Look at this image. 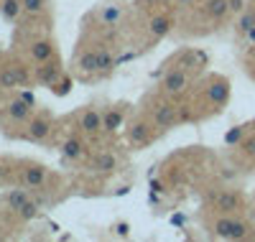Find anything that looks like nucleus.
Wrapping results in <instances>:
<instances>
[{
    "label": "nucleus",
    "instance_id": "nucleus-29",
    "mask_svg": "<svg viewBox=\"0 0 255 242\" xmlns=\"http://www.w3.org/2000/svg\"><path fill=\"white\" fill-rule=\"evenodd\" d=\"M240 135H243V133H240V130H232V133L227 135V143H235V140H238Z\"/></svg>",
    "mask_w": 255,
    "mask_h": 242
},
{
    "label": "nucleus",
    "instance_id": "nucleus-23",
    "mask_svg": "<svg viewBox=\"0 0 255 242\" xmlns=\"http://www.w3.org/2000/svg\"><path fill=\"white\" fill-rule=\"evenodd\" d=\"M253 26H255V10H243L240 13V20H238V33L245 36Z\"/></svg>",
    "mask_w": 255,
    "mask_h": 242
},
{
    "label": "nucleus",
    "instance_id": "nucleus-25",
    "mask_svg": "<svg viewBox=\"0 0 255 242\" xmlns=\"http://www.w3.org/2000/svg\"><path fill=\"white\" fill-rule=\"evenodd\" d=\"M36 212H38V204H36V202H31V199L18 209V214L23 217V219H33V217H36Z\"/></svg>",
    "mask_w": 255,
    "mask_h": 242
},
{
    "label": "nucleus",
    "instance_id": "nucleus-12",
    "mask_svg": "<svg viewBox=\"0 0 255 242\" xmlns=\"http://www.w3.org/2000/svg\"><path fill=\"white\" fill-rule=\"evenodd\" d=\"M115 168H118V158L113 153H97L92 158V171H97V173H113Z\"/></svg>",
    "mask_w": 255,
    "mask_h": 242
},
{
    "label": "nucleus",
    "instance_id": "nucleus-20",
    "mask_svg": "<svg viewBox=\"0 0 255 242\" xmlns=\"http://www.w3.org/2000/svg\"><path fill=\"white\" fill-rule=\"evenodd\" d=\"M28 202V194H26V189H15V191H8L5 194V204L10 207V209H20V207H23Z\"/></svg>",
    "mask_w": 255,
    "mask_h": 242
},
{
    "label": "nucleus",
    "instance_id": "nucleus-5",
    "mask_svg": "<svg viewBox=\"0 0 255 242\" xmlns=\"http://www.w3.org/2000/svg\"><path fill=\"white\" fill-rule=\"evenodd\" d=\"M176 120H179V113H176L174 105L163 102V105H158V107L153 110V122H156V127H174Z\"/></svg>",
    "mask_w": 255,
    "mask_h": 242
},
{
    "label": "nucleus",
    "instance_id": "nucleus-8",
    "mask_svg": "<svg viewBox=\"0 0 255 242\" xmlns=\"http://www.w3.org/2000/svg\"><path fill=\"white\" fill-rule=\"evenodd\" d=\"M123 120H125L123 110H115V107L105 110V113H102V130H105V133H118V127L123 125Z\"/></svg>",
    "mask_w": 255,
    "mask_h": 242
},
{
    "label": "nucleus",
    "instance_id": "nucleus-18",
    "mask_svg": "<svg viewBox=\"0 0 255 242\" xmlns=\"http://www.w3.org/2000/svg\"><path fill=\"white\" fill-rule=\"evenodd\" d=\"M168 31H171V18H168V15L151 18V33H153V38H163Z\"/></svg>",
    "mask_w": 255,
    "mask_h": 242
},
{
    "label": "nucleus",
    "instance_id": "nucleus-9",
    "mask_svg": "<svg viewBox=\"0 0 255 242\" xmlns=\"http://www.w3.org/2000/svg\"><path fill=\"white\" fill-rule=\"evenodd\" d=\"M95 54H97V72L110 74V72L118 67V59L113 56V51H110L108 46H97V49H95Z\"/></svg>",
    "mask_w": 255,
    "mask_h": 242
},
{
    "label": "nucleus",
    "instance_id": "nucleus-17",
    "mask_svg": "<svg viewBox=\"0 0 255 242\" xmlns=\"http://www.w3.org/2000/svg\"><path fill=\"white\" fill-rule=\"evenodd\" d=\"M31 107H33V105H28L23 97H20V100H15V102L8 105V115H10L13 120H26V118L31 115Z\"/></svg>",
    "mask_w": 255,
    "mask_h": 242
},
{
    "label": "nucleus",
    "instance_id": "nucleus-24",
    "mask_svg": "<svg viewBox=\"0 0 255 242\" xmlns=\"http://www.w3.org/2000/svg\"><path fill=\"white\" fill-rule=\"evenodd\" d=\"M44 8H46V0H23L26 15H38V13H44Z\"/></svg>",
    "mask_w": 255,
    "mask_h": 242
},
{
    "label": "nucleus",
    "instance_id": "nucleus-14",
    "mask_svg": "<svg viewBox=\"0 0 255 242\" xmlns=\"http://www.w3.org/2000/svg\"><path fill=\"white\" fill-rule=\"evenodd\" d=\"M23 181H26V186H31V189L44 186V181H46V168H44V166H31V168H26V171H23Z\"/></svg>",
    "mask_w": 255,
    "mask_h": 242
},
{
    "label": "nucleus",
    "instance_id": "nucleus-27",
    "mask_svg": "<svg viewBox=\"0 0 255 242\" xmlns=\"http://www.w3.org/2000/svg\"><path fill=\"white\" fill-rule=\"evenodd\" d=\"M227 8H230V13H243L245 10V0H227Z\"/></svg>",
    "mask_w": 255,
    "mask_h": 242
},
{
    "label": "nucleus",
    "instance_id": "nucleus-4",
    "mask_svg": "<svg viewBox=\"0 0 255 242\" xmlns=\"http://www.w3.org/2000/svg\"><path fill=\"white\" fill-rule=\"evenodd\" d=\"M186 84H189L186 72L184 69H174V72H168L166 79H163V92L166 95H181L186 90Z\"/></svg>",
    "mask_w": 255,
    "mask_h": 242
},
{
    "label": "nucleus",
    "instance_id": "nucleus-21",
    "mask_svg": "<svg viewBox=\"0 0 255 242\" xmlns=\"http://www.w3.org/2000/svg\"><path fill=\"white\" fill-rule=\"evenodd\" d=\"M130 143L133 145H148L151 143V133H148V127L140 122V125H133L130 130Z\"/></svg>",
    "mask_w": 255,
    "mask_h": 242
},
{
    "label": "nucleus",
    "instance_id": "nucleus-1",
    "mask_svg": "<svg viewBox=\"0 0 255 242\" xmlns=\"http://www.w3.org/2000/svg\"><path fill=\"white\" fill-rule=\"evenodd\" d=\"M215 235L222 237V240H245L248 237V225L243 219H235V217H220L215 222Z\"/></svg>",
    "mask_w": 255,
    "mask_h": 242
},
{
    "label": "nucleus",
    "instance_id": "nucleus-16",
    "mask_svg": "<svg viewBox=\"0 0 255 242\" xmlns=\"http://www.w3.org/2000/svg\"><path fill=\"white\" fill-rule=\"evenodd\" d=\"M204 13H207L209 18H215V20H222V18L230 13V8H227V0H207Z\"/></svg>",
    "mask_w": 255,
    "mask_h": 242
},
{
    "label": "nucleus",
    "instance_id": "nucleus-11",
    "mask_svg": "<svg viewBox=\"0 0 255 242\" xmlns=\"http://www.w3.org/2000/svg\"><path fill=\"white\" fill-rule=\"evenodd\" d=\"M23 13V0H0V15H3L8 23H15Z\"/></svg>",
    "mask_w": 255,
    "mask_h": 242
},
{
    "label": "nucleus",
    "instance_id": "nucleus-28",
    "mask_svg": "<svg viewBox=\"0 0 255 242\" xmlns=\"http://www.w3.org/2000/svg\"><path fill=\"white\" fill-rule=\"evenodd\" d=\"M115 230H118V232H120V235L125 237V235H128V230H130V225H128V222H120V225H118Z\"/></svg>",
    "mask_w": 255,
    "mask_h": 242
},
{
    "label": "nucleus",
    "instance_id": "nucleus-32",
    "mask_svg": "<svg viewBox=\"0 0 255 242\" xmlns=\"http://www.w3.org/2000/svg\"><path fill=\"white\" fill-rule=\"evenodd\" d=\"M158 3H171V0H158Z\"/></svg>",
    "mask_w": 255,
    "mask_h": 242
},
{
    "label": "nucleus",
    "instance_id": "nucleus-2",
    "mask_svg": "<svg viewBox=\"0 0 255 242\" xmlns=\"http://www.w3.org/2000/svg\"><path fill=\"white\" fill-rule=\"evenodd\" d=\"M26 82H28V74L23 67H5L0 72V90H15V87Z\"/></svg>",
    "mask_w": 255,
    "mask_h": 242
},
{
    "label": "nucleus",
    "instance_id": "nucleus-13",
    "mask_svg": "<svg viewBox=\"0 0 255 242\" xmlns=\"http://www.w3.org/2000/svg\"><path fill=\"white\" fill-rule=\"evenodd\" d=\"M54 56V43L49 41V38H44V41H36L33 46H31V59L36 61V64H41V61H49Z\"/></svg>",
    "mask_w": 255,
    "mask_h": 242
},
{
    "label": "nucleus",
    "instance_id": "nucleus-31",
    "mask_svg": "<svg viewBox=\"0 0 255 242\" xmlns=\"http://www.w3.org/2000/svg\"><path fill=\"white\" fill-rule=\"evenodd\" d=\"M245 38H248V41H253V43H255V26H253V28H250V31H248V33H245Z\"/></svg>",
    "mask_w": 255,
    "mask_h": 242
},
{
    "label": "nucleus",
    "instance_id": "nucleus-30",
    "mask_svg": "<svg viewBox=\"0 0 255 242\" xmlns=\"http://www.w3.org/2000/svg\"><path fill=\"white\" fill-rule=\"evenodd\" d=\"M194 3H197V0H179V5H181V8H191Z\"/></svg>",
    "mask_w": 255,
    "mask_h": 242
},
{
    "label": "nucleus",
    "instance_id": "nucleus-19",
    "mask_svg": "<svg viewBox=\"0 0 255 242\" xmlns=\"http://www.w3.org/2000/svg\"><path fill=\"white\" fill-rule=\"evenodd\" d=\"M82 150H84L82 140H77V138H69L67 143L61 145V156L67 158V161H77V158L82 156Z\"/></svg>",
    "mask_w": 255,
    "mask_h": 242
},
{
    "label": "nucleus",
    "instance_id": "nucleus-3",
    "mask_svg": "<svg viewBox=\"0 0 255 242\" xmlns=\"http://www.w3.org/2000/svg\"><path fill=\"white\" fill-rule=\"evenodd\" d=\"M215 207H217L220 212H225V214H232V212H238V209L243 207V196H240L238 191L225 189V191H220V194L215 196Z\"/></svg>",
    "mask_w": 255,
    "mask_h": 242
},
{
    "label": "nucleus",
    "instance_id": "nucleus-26",
    "mask_svg": "<svg viewBox=\"0 0 255 242\" xmlns=\"http://www.w3.org/2000/svg\"><path fill=\"white\" fill-rule=\"evenodd\" d=\"M69 87H72V79H69V77H64L61 82L56 79V82L51 84V90H54V95H67V92H69Z\"/></svg>",
    "mask_w": 255,
    "mask_h": 242
},
{
    "label": "nucleus",
    "instance_id": "nucleus-7",
    "mask_svg": "<svg viewBox=\"0 0 255 242\" xmlns=\"http://www.w3.org/2000/svg\"><path fill=\"white\" fill-rule=\"evenodd\" d=\"M49 130H51V118L46 113H38V118L31 120V125H28V138L31 140H44L49 135Z\"/></svg>",
    "mask_w": 255,
    "mask_h": 242
},
{
    "label": "nucleus",
    "instance_id": "nucleus-15",
    "mask_svg": "<svg viewBox=\"0 0 255 242\" xmlns=\"http://www.w3.org/2000/svg\"><path fill=\"white\" fill-rule=\"evenodd\" d=\"M120 18H123V8L120 5H108V8H102L97 13V20H100L102 26H115Z\"/></svg>",
    "mask_w": 255,
    "mask_h": 242
},
{
    "label": "nucleus",
    "instance_id": "nucleus-22",
    "mask_svg": "<svg viewBox=\"0 0 255 242\" xmlns=\"http://www.w3.org/2000/svg\"><path fill=\"white\" fill-rule=\"evenodd\" d=\"M77 67H79L82 72H97V54H95V49L84 51V54L79 56V61H77Z\"/></svg>",
    "mask_w": 255,
    "mask_h": 242
},
{
    "label": "nucleus",
    "instance_id": "nucleus-10",
    "mask_svg": "<svg viewBox=\"0 0 255 242\" xmlns=\"http://www.w3.org/2000/svg\"><path fill=\"white\" fill-rule=\"evenodd\" d=\"M79 127L84 130V133L95 135L97 130H102V113L100 110H87V113L82 115V120H79Z\"/></svg>",
    "mask_w": 255,
    "mask_h": 242
},
{
    "label": "nucleus",
    "instance_id": "nucleus-6",
    "mask_svg": "<svg viewBox=\"0 0 255 242\" xmlns=\"http://www.w3.org/2000/svg\"><path fill=\"white\" fill-rule=\"evenodd\" d=\"M61 77V67H59V61H41V67H36V82H41V84H46V87H51L56 79Z\"/></svg>",
    "mask_w": 255,
    "mask_h": 242
}]
</instances>
